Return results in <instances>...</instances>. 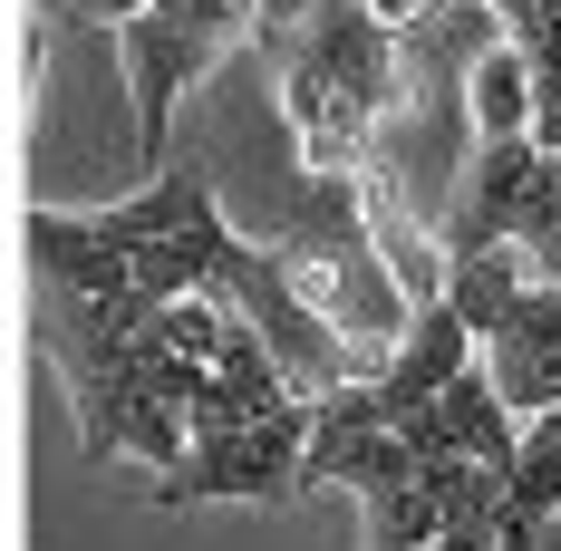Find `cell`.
<instances>
[{
	"label": "cell",
	"instance_id": "1",
	"mask_svg": "<svg viewBox=\"0 0 561 551\" xmlns=\"http://www.w3.org/2000/svg\"><path fill=\"white\" fill-rule=\"evenodd\" d=\"M272 107L290 126V156L310 174H368L378 126L397 107V39L378 30L368 0H320L280 39Z\"/></svg>",
	"mask_w": 561,
	"mask_h": 551
},
{
	"label": "cell",
	"instance_id": "2",
	"mask_svg": "<svg viewBox=\"0 0 561 551\" xmlns=\"http://www.w3.org/2000/svg\"><path fill=\"white\" fill-rule=\"evenodd\" d=\"M214 290H224L232 310L272 338V358L290 368V387H300V397H339L348 378H368V368H358V348H348V338H339L330 320L290 290V272H280L262 242H242V232H232L224 262H214Z\"/></svg>",
	"mask_w": 561,
	"mask_h": 551
},
{
	"label": "cell",
	"instance_id": "3",
	"mask_svg": "<svg viewBox=\"0 0 561 551\" xmlns=\"http://www.w3.org/2000/svg\"><path fill=\"white\" fill-rule=\"evenodd\" d=\"M300 455H310V397H290L262 426L194 436L156 503H300Z\"/></svg>",
	"mask_w": 561,
	"mask_h": 551
},
{
	"label": "cell",
	"instance_id": "4",
	"mask_svg": "<svg viewBox=\"0 0 561 551\" xmlns=\"http://www.w3.org/2000/svg\"><path fill=\"white\" fill-rule=\"evenodd\" d=\"M533 174H542V146H533V136H504V146H474V156H465L455 204H446V222H436L446 262H465V252H504L513 232H523Z\"/></svg>",
	"mask_w": 561,
	"mask_h": 551
},
{
	"label": "cell",
	"instance_id": "5",
	"mask_svg": "<svg viewBox=\"0 0 561 551\" xmlns=\"http://www.w3.org/2000/svg\"><path fill=\"white\" fill-rule=\"evenodd\" d=\"M20 262H30V290H68V300H136L126 252L98 232V214L30 204V214H20Z\"/></svg>",
	"mask_w": 561,
	"mask_h": 551
},
{
	"label": "cell",
	"instance_id": "6",
	"mask_svg": "<svg viewBox=\"0 0 561 551\" xmlns=\"http://www.w3.org/2000/svg\"><path fill=\"white\" fill-rule=\"evenodd\" d=\"M426 464L407 455V436L397 426H348V416H330V406H310V455H300V494H320V484H339L348 503H378L397 494V484H416Z\"/></svg>",
	"mask_w": 561,
	"mask_h": 551
},
{
	"label": "cell",
	"instance_id": "7",
	"mask_svg": "<svg viewBox=\"0 0 561 551\" xmlns=\"http://www.w3.org/2000/svg\"><path fill=\"white\" fill-rule=\"evenodd\" d=\"M474 358H484V338L465 330L446 300H436V310H416V330L397 338V358L368 378V387H378V426H407L416 406H436V397H446V387L465 378Z\"/></svg>",
	"mask_w": 561,
	"mask_h": 551
},
{
	"label": "cell",
	"instance_id": "8",
	"mask_svg": "<svg viewBox=\"0 0 561 551\" xmlns=\"http://www.w3.org/2000/svg\"><path fill=\"white\" fill-rule=\"evenodd\" d=\"M426 494L446 513V542H494L504 513H513V474L474 464V455H446V464H426Z\"/></svg>",
	"mask_w": 561,
	"mask_h": 551
},
{
	"label": "cell",
	"instance_id": "9",
	"mask_svg": "<svg viewBox=\"0 0 561 551\" xmlns=\"http://www.w3.org/2000/svg\"><path fill=\"white\" fill-rule=\"evenodd\" d=\"M436 416H446L455 455H474V464H504V474H513V455H523V416H513L504 397H494L484 358H474V368H465V378L436 397Z\"/></svg>",
	"mask_w": 561,
	"mask_h": 551
},
{
	"label": "cell",
	"instance_id": "10",
	"mask_svg": "<svg viewBox=\"0 0 561 551\" xmlns=\"http://www.w3.org/2000/svg\"><path fill=\"white\" fill-rule=\"evenodd\" d=\"M523 290H533V272H523V252H465V262H446V310L465 320L474 338H504V320L523 310Z\"/></svg>",
	"mask_w": 561,
	"mask_h": 551
},
{
	"label": "cell",
	"instance_id": "11",
	"mask_svg": "<svg viewBox=\"0 0 561 551\" xmlns=\"http://www.w3.org/2000/svg\"><path fill=\"white\" fill-rule=\"evenodd\" d=\"M465 107H474V136H484V146L533 136V116H542V78H533V58L513 49V39H504V49H484V58H474Z\"/></svg>",
	"mask_w": 561,
	"mask_h": 551
},
{
	"label": "cell",
	"instance_id": "12",
	"mask_svg": "<svg viewBox=\"0 0 561 551\" xmlns=\"http://www.w3.org/2000/svg\"><path fill=\"white\" fill-rule=\"evenodd\" d=\"M436 542H446V513L426 494V474L378 494V503H358V551H436Z\"/></svg>",
	"mask_w": 561,
	"mask_h": 551
},
{
	"label": "cell",
	"instance_id": "13",
	"mask_svg": "<svg viewBox=\"0 0 561 551\" xmlns=\"http://www.w3.org/2000/svg\"><path fill=\"white\" fill-rule=\"evenodd\" d=\"M513 503H523V513H561V406H552V416H523Z\"/></svg>",
	"mask_w": 561,
	"mask_h": 551
},
{
	"label": "cell",
	"instance_id": "14",
	"mask_svg": "<svg viewBox=\"0 0 561 551\" xmlns=\"http://www.w3.org/2000/svg\"><path fill=\"white\" fill-rule=\"evenodd\" d=\"M513 252H523L533 280H561V156H542V174H533V204H523Z\"/></svg>",
	"mask_w": 561,
	"mask_h": 551
},
{
	"label": "cell",
	"instance_id": "15",
	"mask_svg": "<svg viewBox=\"0 0 561 551\" xmlns=\"http://www.w3.org/2000/svg\"><path fill=\"white\" fill-rule=\"evenodd\" d=\"M533 551H561V513H542V532H533Z\"/></svg>",
	"mask_w": 561,
	"mask_h": 551
},
{
	"label": "cell",
	"instance_id": "16",
	"mask_svg": "<svg viewBox=\"0 0 561 551\" xmlns=\"http://www.w3.org/2000/svg\"><path fill=\"white\" fill-rule=\"evenodd\" d=\"M436 551H504V542H436Z\"/></svg>",
	"mask_w": 561,
	"mask_h": 551
},
{
	"label": "cell",
	"instance_id": "17",
	"mask_svg": "<svg viewBox=\"0 0 561 551\" xmlns=\"http://www.w3.org/2000/svg\"><path fill=\"white\" fill-rule=\"evenodd\" d=\"M416 10H446V0H416Z\"/></svg>",
	"mask_w": 561,
	"mask_h": 551
}]
</instances>
